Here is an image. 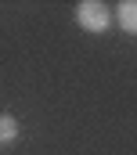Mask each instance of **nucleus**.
Returning a JSON list of instances; mask_svg holds the SVG:
<instances>
[{
  "label": "nucleus",
  "mask_w": 137,
  "mask_h": 155,
  "mask_svg": "<svg viewBox=\"0 0 137 155\" xmlns=\"http://www.w3.org/2000/svg\"><path fill=\"white\" fill-rule=\"evenodd\" d=\"M115 18H119V25H123L126 33L137 36V0H123V4L115 7Z\"/></svg>",
  "instance_id": "nucleus-2"
},
{
  "label": "nucleus",
  "mask_w": 137,
  "mask_h": 155,
  "mask_svg": "<svg viewBox=\"0 0 137 155\" xmlns=\"http://www.w3.org/2000/svg\"><path fill=\"white\" fill-rule=\"evenodd\" d=\"M76 25L87 29V33H105L112 25V7L101 0H83L76 4Z\"/></svg>",
  "instance_id": "nucleus-1"
},
{
  "label": "nucleus",
  "mask_w": 137,
  "mask_h": 155,
  "mask_svg": "<svg viewBox=\"0 0 137 155\" xmlns=\"http://www.w3.org/2000/svg\"><path fill=\"white\" fill-rule=\"evenodd\" d=\"M18 137V119L15 116H0V144H11Z\"/></svg>",
  "instance_id": "nucleus-3"
}]
</instances>
